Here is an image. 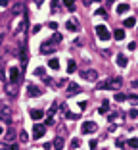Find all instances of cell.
<instances>
[{
  "mask_svg": "<svg viewBox=\"0 0 138 150\" xmlns=\"http://www.w3.org/2000/svg\"><path fill=\"white\" fill-rule=\"evenodd\" d=\"M121 87V77H109L106 81H100L98 83V91H106V89H119Z\"/></svg>",
  "mask_w": 138,
  "mask_h": 150,
  "instance_id": "1",
  "label": "cell"
},
{
  "mask_svg": "<svg viewBox=\"0 0 138 150\" xmlns=\"http://www.w3.org/2000/svg\"><path fill=\"white\" fill-rule=\"evenodd\" d=\"M19 62H21V69L25 71L27 67V62H29V52H27V44H19Z\"/></svg>",
  "mask_w": 138,
  "mask_h": 150,
  "instance_id": "2",
  "label": "cell"
},
{
  "mask_svg": "<svg viewBox=\"0 0 138 150\" xmlns=\"http://www.w3.org/2000/svg\"><path fill=\"white\" fill-rule=\"evenodd\" d=\"M94 29H96V37H98L100 40H104V42H106V40L111 39V33L107 31V27H106V25H96Z\"/></svg>",
  "mask_w": 138,
  "mask_h": 150,
  "instance_id": "3",
  "label": "cell"
},
{
  "mask_svg": "<svg viewBox=\"0 0 138 150\" xmlns=\"http://www.w3.org/2000/svg\"><path fill=\"white\" fill-rule=\"evenodd\" d=\"M10 114H12V112H10V106H8V104H0V119H2V121H6L8 125L12 123Z\"/></svg>",
  "mask_w": 138,
  "mask_h": 150,
  "instance_id": "4",
  "label": "cell"
},
{
  "mask_svg": "<svg viewBox=\"0 0 138 150\" xmlns=\"http://www.w3.org/2000/svg\"><path fill=\"white\" fill-rule=\"evenodd\" d=\"M84 81H90V83H94L96 79H98V71L96 69H86V71H82V75H81Z\"/></svg>",
  "mask_w": 138,
  "mask_h": 150,
  "instance_id": "5",
  "label": "cell"
},
{
  "mask_svg": "<svg viewBox=\"0 0 138 150\" xmlns=\"http://www.w3.org/2000/svg\"><path fill=\"white\" fill-rule=\"evenodd\" d=\"M44 133H46V125L35 123V127H33V137H35V139H40V137H44Z\"/></svg>",
  "mask_w": 138,
  "mask_h": 150,
  "instance_id": "6",
  "label": "cell"
},
{
  "mask_svg": "<svg viewBox=\"0 0 138 150\" xmlns=\"http://www.w3.org/2000/svg\"><path fill=\"white\" fill-rule=\"evenodd\" d=\"M96 129H98V125H96L94 121H84V123H82V127H81V131L84 133V135H88V133H94Z\"/></svg>",
  "mask_w": 138,
  "mask_h": 150,
  "instance_id": "7",
  "label": "cell"
},
{
  "mask_svg": "<svg viewBox=\"0 0 138 150\" xmlns=\"http://www.w3.org/2000/svg\"><path fill=\"white\" fill-rule=\"evenodd\" d=\"M21 13H25L23 2H15V4L12 6V15H21Z\"/></svg>",
  "mask_w": 138,
  "mask_h": 150,
  "instance_id": "8",
  "label": "cell"
},
{
  "mask_svg": "<svg viewBox=\"0 0 138 150\" xmlns=\"http://www.w3.org/2000/svg\"><path fill=\"white\" fill-rule=\"evenodd\" d=\"M19 75H21V71H19V67H10V83H17L19 81Z\"/></svg>",
  "mask_w": 138,
  "mask_h": 150,
  "instance_id": "9",
  "label": "cell"
},
{
  "mask_svg": "<svg viewBox=\"0 0 138 150\" xmlns=\"http://www.w3.org/2000/svg\"><path fill=\"white\" fill-rule=\"evenodd\" d=\"M54 48H56V44H52V42H42V46H40V54H52L54 52Z\"/></svg>",
  "mask_w": 138,
  "mask_h": 150,
  "instance_id": "10",
  "label": "cell"
},
{
  "mask_svg": "<svg viewBox=\"0 0 138 150\" xmlns=\"http://www.w3.org/2000/svg\"><path fill=\"white\" fill-rule=\"evenodd\" d=\"M79 92H81V87L77 85V83H69L67 85V94L73 96V94H79Z\"/></svg>",
  "mask_w": 138,
  "mask_h": 150,
  "instance_id": "11",
  "label": "cell"
},
{
  "mask_svg": "<svg viewBox=\"0 0 138 150\" xmlns=\"http://www.w3.org/2000/svg\"><path fill=\"white\" fill-rule=\"evenodd\" d=\"M29 114H31V118L35 119V121H38V119H42V118H44V112H42V110H35V108H33Z\"/></svg>",
  "mask_w": 138,
  "mask_h": 150,
  "instance_id": "12",
  "label": "cell"
},
{
  "mask_svg": "<svg viewBox=\"0 0 138 150\" xmlns=\"http://www.w3.org/2000/svg\"><path fill=\"white\" fill-rule=\"evenodd\" d=\"M63 146H65L63 137H56V139H54V148H56V150H63Z\"/></svg>",
  "mask_w": 138,
  "mask_h": 150,
  "instance_id": "13",
  "label": "cell"
},
{
  "mask_svg": "<svg viewBox=\"0 0 138 150\" xmlns=\"http://www.w3.org/2000/svg\"><path fill=\"white\" fill-rule=\"evenodd\" d=\"M40 94H42V91H40L38 87L29 85V96H40Z\"/></svg>",
  "mask_w": 138,
  "mask_h": 150,
  "instance_id": "14",
  "label": "cell"
},
{
  "mask_svg": "<svg viewBox=\"0 0 138 150\" xmlns=\"http://www.w3.org/2000/svg\"><path fill=\"white\" fill-rule=\"evenodd\" d=\"M4 139H6V143H13V141H15V131L10 127V129L6 131V137H4Z\"/></svg>",
  "mask_w": 138,
  "mask_h": 150,
  "instance_id": "15",
  "label": "cell"
},
{
  "mask_svg": "<svg viewBox=\"0 0 138 150\" xmlns=\"http://www.w3.org/2000/svg\"><path fill=\"white\" fill-rule=\"evenodd\" d=\"M127 64H129V62H127L125 54H117V65H119V67H127Z\"/></svg>",
  "mask_w": 138,
  "mask_h": 150,
  "instance_id": "16",
  "label": "cell"
},
{
  "mask_svg": "<svg viewBox=\"0 0 138 150\" xmlns=\"http://www.w3.org/2000/svg\"><path fill=\"white\" fill-rule=\"evenodd\" d=\"M48 65H50L52 69H60V60L58 58H50L48 60Z\"/></svg>",
  "mask_w": 138,
  "mask_h": 150,
  "instance_id": "17",
  "label": "cell"
},
{
  "mask_svg": "<svg viewBox=\"0 0 138 150\" xmlns=\"http://www.w3.org/2000/svg\"><path fill=\"white\" fill-rule=\"evenodd\" d=\"M113 37H115V40H123L125 39V31H123V29H115Z\"/></svg>",
  "mask_w": 138,
  "mask_h": 150,
  "instance_id": "18",
  "label": "cell"
},
{
  "mask_svg": "<svg viewBox=\"0 0 138 150\" xmlns=\"http://www.w3.org/2000/svg\"><path fill=\"white\" fill-rule=\"evenodd\" d=\"M98 112H100V114H107V112H109V102H107V100H104Z\"/></svg>",
  "mask_w": 138,
  "mask_h": 150,
  "instance_id": "19",
  "label": "cell"
},
{
  "mask_svg": "<svg viewBox=\"0 0 138 150\" xmlns=\"http://www.w3.org/2000/svg\"><path fill=\"white\" fill-rule=\"evenodd\" d=\"M77 69V64H75V60H69L67 62V73H73Z\"/></svg>",
  "mask_w": 138,
  "mask_h": 150,
  "instance_id": "20",
  "label": "cell"
},
{
  "mask_svg": "<svg viewBox=\"0 0 138 150\" xmlns=\"http://www.w3.org/2000/svg\"><path fill=\"white\" fill-rule=\"evenodd\" d=\"M35 75L40 77V79H44L46 77V69H44V67H37V69H35Z\"/></svg>",
  "mask_w": 138,
  "mask_h": 150,
  "instance_id": "21",
  "label": "cell"
},
{
  "mask_svg": "<svg viewBox=\"0 0 138 150\" xmlns=\"http://www.w3.org/2000/svg\"><path fill=\"white\" fill-rule=\"evenodd\" d=\"M123 25L125 27H134L136 25V20H134V17H127V20L123 21Z\"/></svg>",
  "mask_w": 138,
  "mask_h": 150,
  "instance_id": "22",
  "label": "cell"
},
{
  "mask_svg": "<svg viewBox=\"0 0 138 150\" xmlns=\"http://www.w3.org/2000/svg\"><path fill=\"white\" fill-rule=\"evenodd\" d=\"M62 2H63V6H67L71 12L75 10V0H62Z\"/></svg>",
  "mask_w": 138,
  "mask_h": 150,
  "instance_id": "23",
  "label": "cell"
},
{
  "mask_svg": "<svg viewBox=\"0 0 138 150\" xmlns=\"http://www.w3.org/2000/svg\"><path fill=\"white\" fill-rule=\"evenodd\" d=\"M125 12H129V4H125V2H123V4H119V6H117V13H125Z\"/></svg>",
  "mask_w": 138,
  "mask_h": 150,
  "instance_id": "24",
  "label": "cell"
},
{
  "mask_svg": "<svg viewBox=\"0 0 138 150\" xmlns=\"http://www.w3.org/2000/svg\"><path fill=\"white\" fill-rule=\"evenodd\" d=\"M127 98L129 96H127L125 92H117V94H115V100H117V102H123V100H127Z\"/></svg>",
  "mask_w": 138,
  "mask_h": 150,
  "instance_id": "25",
  "label": "cell"
},
{
  "mask_svg": "<svg viewBox=\"0 0 138 150\" xmlns=\"http://www.w3.org/2000/svg\"><path fill=\"white\" fill-rule=\"evenodd\" d=\"M129 146H131V148H138V137L131 139V141H129Z\"/></svg>",
  "mask_w": 138,
  "mask_h": 150,
  "instance_id": "26",
  "label": "cell"
},
{
  "mask_svg": "<svg viewBox=\"0 0 138 150\" xmlns=\"http://www.w3.org/2000/svg\"><path fill=\"white\" fill-rule=\"evenodd\" d=\"M65 27H67L69 31H77V25L73 23V21H67V23H65Z\"/></svg>",
  "mask_w": 138,
  "mask_h": 150,
  "instance_id": "27",
  "label": "cell"
},
{
  "mask_svg": "<svg viewBox=\"0 0 138 150\" xmlns=\"http://www.w3.org/2000/svg\"><path fill=\"white\" fill-rule=\"evenodd\" d=\"M19 139H21L23 143H27V141H29V135H27L25 131H21V133H19Z\"/></svg>",
  "mask_w": 138,
  "mask_h": 150,
  "instance_id": "28",
  "label": "cell"
},
{
  "mask_svg": "<svg viewBox=\"0 0 138 150\" xmlns=\"http://www.w3.org/2000/svg\"><path fill=\"white\" fill-rule=\"evenodd\" d=\"M96 15H104V17H106V15H107V12H106V10H104V8H98V10H96Z\"/></svg>",
  "mask_w": 138,
  "mask_h": 150,
  "instance_id": "29",
  "label": "cell"
},
{
  "mask_svg": "<svg viewBox=\"0 0 138 150\" xmlns=\"http://www.w3.org/2000/svg\"><path fill=\"white\" fill-rule=\"evenodd\" d=\"M88 146H90V150H96V146H98V141H96V139H92Z\"/></svg>",
  "mask_w": 138,
  "mask_h": 150,
  "instance_id": "30",
  "label": "cell"
},
{
  "mask_svg": "<svg viewBox=\"0 0 138 150\" xmlns=\"http://www.w3.org/2000/svg\"><path fill=\"white\" fill-rule=\"evenodd\" d=\"M2 42H4V31L0 29V56H2Z\"/></svg>",
  "mask_w": 138,
  "mask_h": 150,
  "instance_id": "31",
  "label": "cell"
},
{
  "mask_svg": "<svg viewBox=\"0 0 138 150\" xmlns=\"http://www.w3.org/2000/svg\"><path fill=\"white\" fill-rule=\"evenodd\" d=\"M52 40H56V42H60V40H62V35H60V33H54V37H52Z\"/></svg>",
  "mask_w": 138,
  "mask_h": 150,
  "instance_id": "32",
  "label": "cell"
},
{
  "mask_svg": "<svg viewBox=\"0 0 138 150\" xmlns=\"http://www.w3.org/2000/svg\"><path fill=\"white\" fill-rule=\"evenodd\" d=\"M58 6H60V0H52V12H54Z\"/></svg>",
  "mask_w": 138,
  "mask_h": 150,
  "instance_id": "33",
  "label": "cell"
},
{
  "mask_svg": "<svg viewBox=\"0 0 138 150\" xmlns=\"http://www.w3.org/2000/svg\"><path fill=\"white\" fill-rule=\"evenodd\" d=\"M48 27H50V29H54V31H56V29H58V23H56V21H50V23H48Z\"/></svg>",
  "mask_w": 138,
  "mask_h": 150,
  "instance_id": "34",
  "label": "cell"
},
{
  "mask_svg": "<svg viewBox=\"0 0 138 150\" xmlns=\"http://www.w3.org/2000/svg\"><path fill=\"white\" fill-rule=\"evenodd\" d=\"M0 81H6V75H4V67H0Z\"/></svg>",
  "mask_w": 138,
  "mask_h": 150,
  "instance_id": "35",
  "label": "cell"
},
{
  "mask_svg": "<svg viewBox=\"0 0 138 150\" xmlns=\"http://www.w3.org/2000/svg\"><path fill=\"white\" fill-rule=\"evenodd\" d=\"M10 4V0H0V8H6Z\"/></svg>",
  "mask_w": 138,
  "mask_h": 150,
  "instance_id": "36",
  "label": "cell"
},
{
  "mask_svg": "<svg viewBox=\"0 0 138 150\" xmlns=\"http://www.w3.org/2000/svg\"><path fill=\"white\" fill-rule=\"evenodd\" d=\"M79 144H81V141H79V139H75V141H73V143H71V146H73V148H77V146H79Z\"/></svg>",
  "mask_w": 138,
  "mask_h": 150,
  "instance_id": "37",
  "label": "cell"
},
{
  "mask_svg": "<svg viewBox=\"0 0 138 150\" xmlns=\"http://www.w3.org/2000/svg\"><path fill=\"white\" fill-rule=\"evenodd\" d=\"M79 108H81V110H86V102H84V100H82V102H79Z\"/></svg>",
  "mask_w": 138,
  "mask_h": 150,
  "instance_id": "38",
  "label": "cell"
},
{
  "mask_svg": "<svg viewBox=\"0 0 138 150\" xmlns=\"http://www.w3.org/2000/svg\"><path fill=\"white\" fill-rule=\"evenodd\" d=\"M129 116H131V118H136V116H138V110H131V114H129Z\"/></svg>",
  "mask_w": 138,
  "mask_h": 150,
  "instance_id": "39",
  "label": "cell"
},
{
  "mask_svg": "<svg viewBox=\"0 0 138 150\" xmlns=\"http://www.w3.org/2000/svg\"><path fill=\"white\" fill-rule=\"evenodd\" d=\"M46 125H54V118H52V116L46 119Z\"/></svg>",
  "mask_w": 138,
  "mask_h": 150,
  "instance_id": "40",
  "label": "cell"
},
{
  "mask_svg": "<svg viewBox=\"0 0 138 150\" xmlns=\"http://www.w3.org/2000/svg\"><path fill=\"white\" fill-rule=\"evenodd\" d=\"M0 150H8V143H0Z\"/></svg>",
  "mask_w": 138,
  "mask_h": 150,
  "instance_id": "41",
  "label": "cell"
},
{
  "mask_svg": "<svg viewBox=\"0 0 138 150\" xmlns=\"http://www.w3.org/2000/svg\"><path fill=\"white\" fill-rule=\"evenodd\" d=\"M56 110H58V106H56V104H52V106H50V110H48V112H50V114H54Z\"/></svg>",
  "mask_w": 138,
  "mask_h": 150,
  "instance_id": "42",
  "label": "cell"
},
{
  "mask_svg": "<svg viewBox=\"0 0 138 150\" xmlns=\"http://www.w3.org/2000/svg\"><path fill=\"white\" fill-rule=\"evenodd\" d=\"M129 46V50H134V48H136V42H131V44H127Z\"/></svg>",
  "mask_w": 138,
  "mask_h": 150,
  "instance_id": "43",
  "label": "cell"
},
{
  "mask_svg": "<svg viewBox=\"0 0 138 150\" xmlns=\"http://www.w3.org/2000/svg\"><path fill=\"white\" fill-rule=\"evenodd\" d=\"M129 100H131L132 104H136V102H138V98H136V96H129Z\"/></svg>",
  "mask_w": 138,
  "mask_h": 150,
  "instance_id": "44",
  "label": "cell"
},
{
  "mask_svg": "<svg viewBox=\"0 0 138 150\" xmlns=\"http://www.w3.org/2000/svg\"><path fill=\"white\" fill-rule=\"evenodd\" d=\"M40 29H42V27H40V25H35V27H33V33H38V31H40Z\"/></svg>",
  "mask_w": 138,
  "mask_h": 150,
  "instance_id": "45",
  "label": "cell"
},
{
  "mask_svg": "<svg viewBox=\"0 0 138 150\" xmlns=\"http://www.w3.org/2000/svg\"><path fill=\"white\" fill-rule=\"evenodd\" d=\"M10 150H19V146H17V144H12V146H10Z\"/></svg>",
  "mask_w": 138,
  "mask_h": 150,
  "instance_id": "46",
  "label": "cell"
},
{
  "mask_svg": "<svg viewBox=\"0 0 138 150\" xmlns=\"http://www.w3.org/2000/svg\"><path fill=\"white\" fill-rule=\"evenodd\" d=\"M42 2H44V0H35V4H38V6H40Z\"/></svg>",
  "mask_w": 138,
  "mask_h": 150,
  "instance_id": "47",
  "label": "cell"
},
{
  "mask_svg": "<svg viewBox=\"0 0 138 150\" xmlns=\"http://www.w3.org/2000/svg\"><path fill=\"white\" fill-rule=\"evenodd\" d=\"M94 2H102V0H94Z\"/></svg>",
  "mask_w": 138,
  "mask_h": 150,
  "instance_id": "48",
  "label": "cell"
},
{
  "mask_svg": "<svg viewBox=\"0 0 138 150\" xmlns=\"http://www.w3.org/2000/svg\"><path fill=\"white\" fill-rule=\"evenodd\" d=\"M0 135H2V129H0Z\"/></svg>",
  "mask_w": 138,
  "mask_h": 150,
  "instance_id": "49",
  "label": "cell"
}]
</instances>
